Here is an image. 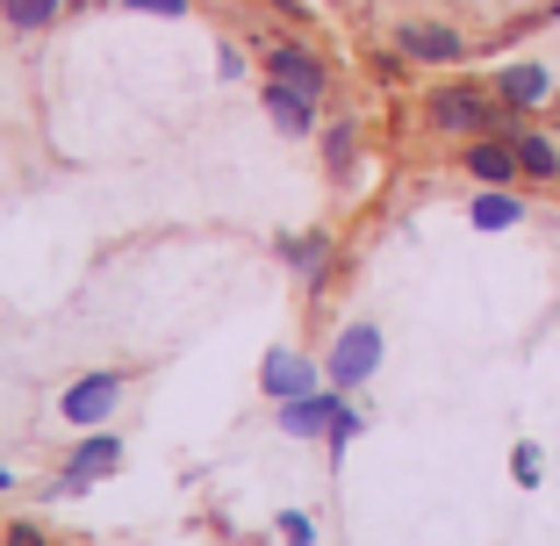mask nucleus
Here are the masks:
<instances>
[{
    "label": "nucleus",
    "mask_w": 560,
    "mask_h": 546,
    "mask_svg": "<svg viewBox=\"0 0 560 546\" xmlns=\"http://www.w3.org/2000/svg\"><path fill=\"white\" fill-rule=\"evenodd\" d=\"M489 86H495V101H503V108H517V116H539L546 101L560 94V86H553V72H546L539 58H517V66H503Z\"/></svg>",
    "instance_id": "nucleus-7"
},
{
    "label": "nucleus",
    "mask_w": 560,
    "mask_h": 546,
    "mask_svg": "<svg viewBox=\"0 0 560 546\" xmlns=\"http://www.w3.org/2000/svg\"><path fill=\"white\" fill-rule=\"evenodd\" d=\"M122 388H130V374H116V367H94V374L66 381V396H58V417H66V425H80V431H94V425H108V417H116Z\"/></svg>",
    "instance_id": "nucleus-3"
},
{
    "label": "nucleus",
    "mask_w": 560,
    "mask_h": 546,
    "mask_svg": "<svg viewBox=\"0 0 560 546\" xmlns=\"http://www.w3.org/2000/svg\"><path fill=\"white\" fill-rule=\"evenodd\" d=\"M467 216H475V231H517L525 223V201H517V187H481L467 201Z\"/></svg>",
    "instance_id": "nucleus-13"
},
{
    "label": "nucleus",
    "mask_w": 560,
    "mask_h": 546,
    "mask_svg": "<svg viewBox=\"0 0 560 546\" xmlns=\"http://www.w3.org/2000/svg\"><path fill=\"white\" fill-rule=\"evenodd\" d=\"M0 489H15V475H8V467H0Z\"/></svg>",
    "instance_id": "nucleus-23"
},
{
    "label": "nucleus",
    "mask_w": 560,
    "mask_h": 546,
    "mask_svg": "<svg viewBox=\"0 0 560 546\" xmlns=\"http://www.w3.org/2000/svg\"><path fill=\"white\" fill-rule=\"evenodd\" d=\"M266 80L295 86V94H310V101H324V94H330L324 58H316V50H302V44H273V50H266Z\"/></svg>",
    "instance_id": "nucleus-8"
},
{
    "label": "nucleus",
    "mask_w": 560,
    "mask_h": 546,
    "mask_svg": "<svg viewBox=\"0 0 560 546\" xmlns=\"http://www.w3.org/2000/svg\"><path fill=\"white\" fill-rule=\"evenodd\" d=\"M215 72H223V80H237V72H245V50L223 44V50H215Z\"/></svg>",
    "instance_id": "nucleus-22"
},
{
    "label": "nucleus",
    "mask_w": 560,
    "mask_h": 546,
    "mask_svg": "<svg viewBox=\"0 0 560 546\" xmlns=\"http://www.w3.org/2000/svg\"><path fill=\"white\" fill-rule=\"evenodd\" d=\"M0 546H50V539L36 525H8V532H0Z\"/></svg>",
    "instance_id": "nucleus-21"
},
{
    "label": "nucleus",
    "mask_w": 560,
    "mask_h": 546,
    "mask_svg": "<svg viewBox=\"0 0 560 546\" xmlns=\"http://www.w3.org/2000/svg\"><path fill=\"white\" fill-rule=\"evenodd\" d=\"M511 151H517V173H525L532 187H560V137L517 123V130H511Z\"/></svg>",
    "instance_id": "nucleus-10"
},
{
    "label": "nucleus",
    "mask_w": 560,
    "mask_h": 546,
    "mask_svg": "<svg viewBox=\"0 0 560 546\" xmlns=\"http://www.w3.org/2000/svg\"><path fill=\"white\" fill-rule=\"evenodd\" d=\"M280 252H288V266H295L302 281H324V266H330V237H324V231H302V237H288Z\"/></svg>",
    "instance_id": "nucleus-15"
},
{
    "label": "nucleus",
    "mask_w": 560,
    "mask_h": 546,
    "mask_svg": "<svg viewBox=\"0 0 560 546\" xmlns=\"http://www.w3.org/2000/svg\"><path fill=\"white\" fill-rule=\"evenodd\" d=\"M381 324L374 316H360V324H346V332H338V346H330V360H324V374H330V388H338V396H352V388H366V381L381 374Z\"/></svg>",
    "instance_id": "nucleus-2"
},
{
    "label": "nucleus",
    "mask_w": 560,
    "mask_h": 546,
    "mask_svg": "<svg viewBox=\"0 0 560 546\" xmlns=\"http://www.w3.org/2000/svg\"><path fill=\"white\" fill-rule=\"evenodd\" d=\"M58 8H66V0H0V15H8V30H22V36L50 30V22H58Z\"/></svg>",
    "instance_id": "nucleus-16"
},
{
    "label": "nucleus",
    "mask_w": 560,
    "mask_h": 546,
    "mask_svg": "<svg viewBox=\"0 0 560 546\" xmlns=\"http://www.w3.org/2000/svg\"><path fill=\"white\" fill-rule=\"evenodd\" d=\"M360 431H366V417H360V410H352V403H346V410L330 417V431H324V439H330V461H338V453H346L352 439H360Z\"/></svg>",
    "instance_id": "nucleus-17"
},
{
    "label": "nucleus",
    "mask_w": 560,
    "mask_h": 546,
    "mask_svg": "<svg viewBox=\"0 0 560 546\" xmlns=\"http://www.w3.org/2000/svg\"><path fill=\"white\" fill-rule=\"evenodd\" d=\"M338 410H346V396H338V388H316V396H302V403H280V431H288V439H316V431H330Z\"/></svg>",
    "instance_id": "nucleus-12"
},
{
    "label": "nucleus",
    "mask_w": 560,
    "mask_h": 546,
    "mask_svg": "<svg viewBox=\"0 0 560 546\" xmlns=\"http://www.w3.org/2000/svg\"><path fill=\"white\" fill-rule=\"evenodd\" d=\"M116 461H122V439H116V431H86L80 453L66 461V475H58V489H50V497H86L101 475H116Z\"/></svg>",
    "instance_id": "nucleus-6"
},
{
    "label": "nucleus",
    "mask_w": 560,
    "mask_h": 546,
    "mask_svg": "<svg viewBox=\"0 0 560 546\" xmlns=\"http://www.w3.org/2000/svg\"><path fill=\"white\" fill-rule=\"evenodd\" d=\"M280 8H288V15H302V0H280Z\"/></svg>",
    "instance_id": "nucleus-24"
},
{
    "label": "nucleus",
    "mask_w": 560,
    "mask_h": 546,
    "mask_svg": "<svg viewBox=\"0 0 560 546\" xmlns=\"http://www.w3.org/2000/svg\"><path fill=\"white\" fill-rule=\"evenodd\" d=\"M511 475H517V481H525V489H539V475H546V453H539V446H532V439H525V446H517V453H511Z\"/></svg>",
    "instance_id": "nucleus-18"
},
{
    "label": "nucleus",
    "mask_w": 560,
    "mask_h": 546,
    "mask_svg": "<svg viewBox=\"0 0 560 546\" xmlns=\"http://www.w3.org/2000/svg\"><path fill=\"white\" fill-rule=\"evenodd\" d=\"M460 166L475 187H517L525 173H517V151L511 137H475V144H460Z\"/></svg>",
    "instance_id": "nucleus-9"
},
{
    "label": "nucleus",
    "mask_w": 560,
    "mask_h": 546,
    "mask_svg": "<svg viewBox=\"0 0 560 546\" xmlns=\"http://www.w3.org/2000/svg\"><path fill=\"white\" fill-rule=\"evenodd\" d=\"M130 15H165V22H180L187 15V0H122Z\"/></svg>",
    "instance_id": "nucleus-20"
},
{
    "label": "nucleus",
    "mask_w": 560,
    "mask_h": 546,
    "mask_svg": "<svg viewBox=\"0 0 560 546\" xmlns=\"http://www.w3.org/2000/svg\"><path fill=\"white\" fill-rule=\"evenodd\" d=\"M396 50L410 58V66H467V36L453 30V22H396Z\"/></svg>",
    "instance_id": "nucleus-4"
},
{
    "label": "nucleus",
    "mask_w": 560,
    "mask_h": 546,
    "mask_svg": "<svg viewBox=\"0 0 560 546\" xmlns=\"http://www.w3.org/2000/svg\"><path fill=\"white\" fill-rule=\"evenodd\" d=\"M352 159H360V130H352V123H330V130H324V173L338 187L352 181Z\"/></svg>",
    "instance_id": "nucleus-14"
},
{
    "label": "nucleus",
    "mask_w": 560,
    "mask_h": 546,
    "mask_svg": "<svg viewBox=\"0 0 560 546\" xmlns=\"http://www.w3.org/2000/svg\"><path fill=\"white\" fill-rule=\"evenodd\" d=\"M259 388H266L273 403H302V396H316V388H330V374L310 360V352L273 346V352H266V367H259Z\"/></svg>",
    "instance_id": "nucleus-5"
},
{
    "label": "nucleus",
    "mask_w": 560,
    "mask_h": 546,
    "mask_svg": "<svg viewBox=\"0 0 560 546\" xmlns=\"http://www.w3.org/2000/svg\"><path fill=\"white\" fill-rule=\"evenodd\" d=\"M546 15H553V22H560V0H553V8H546Z\"/></svg>",
    "instance_id": "nucleus-25"
},
{
    "label": "nucleus",
    "mask_w": 560,
    "mask_h": 546,
    "mask_svg": "<svg viewBox=\"0 0 560 546\" xmlns=\"http://www.w3.org/2000/svg\"><path fill=\"white\" fill-rule=\"evenodd\" d=\"M424 123L439 137L475 144V137H511L525 116H517V108H503L489 80H445V86H431V94H424Z\"/></svg>",
    "instance_id": "nucleus-1"
},
{
    "label": "nucleus",
    "mask_w": 560,
    "mask_h": 546,
    "mask_svg": "<svg viewBox=\"0 0 560 546\" xmlns=\"http://www.w3.org/2000/svg\"><path fill=\"white\" fill-rule=\"evenodd\" d=\"M280 539L288 546H316V518L310 511H280Z\"/></svg>",
    "instance_id": "nucleus-19"
},
{
    "label": "nucleus",
    "mask_w": 560,
    "mask_h": 546,
    "mask_svg": "<svg viewBox=\"0 0 560 546\" xmlns=\"http://www.w3.org/2000/svg\"><path fill=\"white\" fill-rule=\"evenodd\" d=\"M259 101H266V116H273V130L280 137H316V101L310 94H295V86H280V80H266L259 86Z\"/></svg>",
    "instance_id": "nucleus-11"
}]
</instances>
